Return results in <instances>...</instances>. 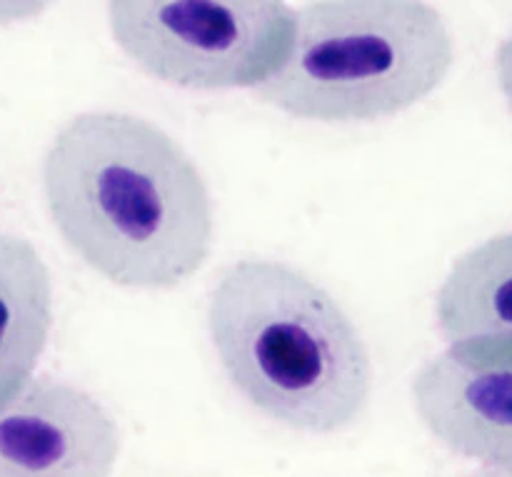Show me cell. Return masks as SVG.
Returning a JSON list of instances; mask_svg holds the SVG:
<instances>
[{"label":"cell","instance_id":"5b68a950","mask_svg":"<svg viewBox=\"0 0 512 477\" xmlns=\"http://www.w3.org/2000/svg\"><path fill=\"white\" fill-rule=\"evenodd\" d=\"M413 405L450 453L512 468V343H450L415 375Z\"/></svg>","mask_w":512,"mask_h":477},{"label":"cell","instance_id":"8fae6325","mask_svg":"<svg viewBox=\"0 0 512 477\" xmlns=\"http://www.w3.org/2000/svg\"><path fill=\"white\" fill-rule=\"evenodd\" d=\"M470 477H512V468H485Z\"/></svg>","mask_w":512,"mask_h":477},{"label":"cell","instance_id":"8992f818","mask_svg":"<svg viewBox=\"0 0 512 477\" xmlns=\"http://www.w3.org/2000/svg\"><path fill=\"white\" fill-rule=\"evenodd\" d=\"M118 455V423L78 385L28 380L0 408V477H110Z\"/></svg>","mask_w":512,"mask_h":477},{"label":"cell","instance_id":"277c9868","mask_svg":"<svg viewBox=\"0 0 512 477\" xmlns=\"http://www.w3.org/2000/svg\"><path fill=\"white\" fill-rule=\"evenodd\" d=\"M115 45L145 75L188 90L258 88L295 28L285 0H108Z\"/></svg>","mask_w":512,"mask_h":477},{"label":"cell","instance_id":"30bf717a","mask_svg":"<svg viewBox=\"0 0 512 477\" xmlns=\"http://www.w3.org/2000/svg\"><path fill=\"white\" fill-rule=\"evenodd\" d=\"M495 78H498L505 103L512 110V35L498 45V53H495Z\"/></svg>","mask_w":512,"mask_h":477},{"label":"cell","instance_id":"7a4b0ae2","mask_svg":"<svg viewBox=\"0 0 512 477\" xmlns=\"http://www.w3.org/2000/svg\"><path fill=\"white\" fill-rule=\"evenodd\" d=\"M208 333L240 398L290 430L353 425L373 393L368 345L338 300L280 260L245 258L220 273Z\"/></svg>","mask_w":512,"mask_h":477},{"label":"cell","instance_id":"ba28073f","mask_svg":"<svg viewBox=\"0 0 512 477\" xmlns=\"http://www.w3.org/2000/svg\"><path fill=\"white\" fill-rule=\"evenodd\" d=\"M435 318L448 343H512V233L485 240L455 260L438 290Z\"/></svg>","mask_w":512,"mask_h":477},{"label":"cell","instance_id":"3957f363","mask_svg":"<svg viewBox=\"0 0 512 477\" xmlns=\"http://www.w3.org/2000/svg\"><path fill=\"white\" fill-rule=\"evenodd\" d=\"M453 63L448 23L425 0H313L295 13L283 65L255 93L290 118L365 123L428 98Z\"/></svg>","mask_w":512,"mask_h":477},{"label":"cell","instance_id":"9c48e42d","mask_svg":"<svg viewBox=\"0 0 512 477\" xmlns=\"http://www.w3.org/2000/svg\"><path fill=\"white\" fill-rule=\"evenodd\" d=\"M55 0H0V25L35 20L53 5Z\"/></svg>","mask_w":512,"mask_h":477},{"label":"cell","instance_id":"52a82bcc","mask_svg":"<svg viewBox=\"0 0 512 477\" xmlns=\"http://www.w3.org/2000/svg\"><path fill=\"white\" fill-rule=\"evenodd\" d=\"M53 280L38 250L18 235H0V408L15 398L48 345Z\"/></svg>","mask_w":512,"mask_h":477},{"label":"cell","instance_id":"6da1fadb","mask_svg":"<svg viewBox=\"0 0 512 477\" xmlns=\"http://www.w3.org/2000/svg\"><path fill=\"white\" fill-rule=\"evenodd\" d=\"M43 190L60 238L110 283L175 288L208 260V185L178 140L150 120L75 115L45 153Z\"/></svg>","mask_w":512,"mask_h":477}]
</instances>
